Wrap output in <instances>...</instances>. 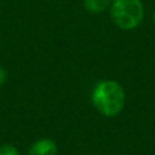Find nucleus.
<instances>
[{"instance_id": "obj_1", "label": "nucleus", "mask_w": 155, "mask_h": 155, "mask_svg": "<svg viewBox=\"0 0 155 155\" xmlns=\"http://www.w3.org/2000/svg\"><path fill=\"white\" fill-rule=\"evenodd\" d=\"M92 104L102 115H117L125 105V91L115 80H102L92 91Z\"/></svg>"}, {"instance_id": "obj_2", "label": "nucleus", "mask_w": 155, "mask_h": 155, "mask_svg": "<svg viewBox=\"0 0 155 155\" xmlns=\"http://www.w3.org/2000/svg\"><path fill=\"white\" fill-rule=\"evenodd\" d=\"M110 16L114 24L124 30L134 29L144 17V7L140 0H114Z\"/></svg>"}, {"instance_id": "obj_3", "label": "nucleus", "mask_w": 155, "mask_h": 155, "mask_svg": "<svg viewBox=\"0 0 155 155\" xmlns=\"http://www.w3.org/2000/svg\"><path fill=\"white\" fill-rule=\"evenodd\" d=\"M57 144L50 138L36 140L29 149L28 155H57Z\"/></svg>"}, {"instance_id": "obj_4", "label": "nucleus", "mask_w": 155, "mask_h": 155, "mask_svg": "<svg viewBox=\"0 0 155 155\" xmlns=\"http://www.w3.org/2000/svg\"><path fill=\"white\" fill-rule=\"evenodd\" d=\"M109 0H84V6L92 13L102 12L108 7Z\"/></svg>"}, {"instance_id": "obj_5", "label": "nucleus", "mask_w": 155, "mask_h": 155, "mask_svg": "<svg viewBox=\"0 0 155 155\" xmlns=\"http://www.w3.org/2000/svg\"><path fill=\"white\" fill-rule=\"evenodd\" d=\"M0 155H19V151L11 144H2L0 145Z\"/></svg>"}, {"instance_id": "obj_6", "label": "nucleus", "mask_w": 155, "mask_h": 155, "mask_svg": "<svg viewBox=\"0 0 155 155\" xmlns=\"http://www.w3.org/2000/svg\"><path fill=\"white\" fill-rule=\"evenodd\" d=\"M6 80H7V73L2 67H0V86H2L6 82Z\"/></svg>"}, {"instance_id": "obj_7", "label": "nucleus", "mask_w": 155, "mask_h": 155, "mask_svg": "<svg viewBox=\"0 0 155 155\" xmlns=\"http://www.w3.org/2000/svg\"><path fill=\"white\" fill-rule=\"evenodd\" d=\"M153 19H154V22H155V12H154V16H153Z\"/></svg>"}, {"instance_id": "obj_8", "label": "nucleus", "mask_w": 155, "mask_h": 155, "mask_svg": "<svg viewBox=\"0 0 155 155\" xmlns=\"http://www.w3.org/2000/svg\"><path fill=\"white\" fill-rule=\"evenodd\" d=\"M109 1H114V0H109Z\"/></svg>"}]
</instances>
